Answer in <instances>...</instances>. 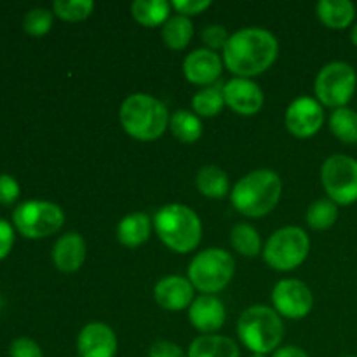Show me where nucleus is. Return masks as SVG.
I'll return each instance as SVG.
<instances>
[{"label":"nucleus","instance_id":"f257e3e1","mask_svg":"<svg viewBox=\"0 0 357 357\" xmlns=\"http://www.w3.org/2000/svg\"><path fill=\"white\" fill-rule=\"evenodd\" d=\"M279 54V42L265 28H243L230 35L223 47V63L234 75L251 79L271 68Z\"/></svg>","mask_w":357,"mask_h":357},{"label":"nucleus","instance_id":"f03ea898","mask_svg":"<svg viewBox=\"0 0 357 357\" xmlns=\"http://www.w3.org/2000/svg\"><path fill=\"white\" fill-rule=\"evenodd\" d=\"M119 119L131 138L138 142H155L169 128V112L166 105L145 93L131 94L121 105Z\"/></svg>","mask_w":357,"mask_h":357},{"label":"nucleus","instance_id":"7ed1b4c3","mask_svg":"<svg viewBox=\"0 0 357 357\" xmlns=\"http://www.w3.org/2000/svg\"><path fill=\"white\" fill-rule=\"evenodd\" d=\"M282 183L278 173L271 169H257L241 178L232 188L230 201L244 216L261 218L278 206Z\"/></svg>","mask_w":357,"mask_h":357},{"label":"nucleus","instance_id":"20e7f679","mask_svg":"<svg viewBox=\"0 0 357 357\" xmlns=\"http://www.w3.org/2000/svg\"><path fill=\"white\" fill-rule=\"evenodd\" d=\"M157 236L174 253H190L199 246L202 237L201 218L185 204L162 206L153 216Z\"/></svg>","mask_w":357,"mask_h":357},{"label":"nucleus","instance_id":"39448f33","mask_svg":"<svg viewBox=\"0 0 357 357\" xmlns=\"http://www.w3.org/2000/svg\"><path fill=\"white\" fill-rule=\"evenodd\" d=\"M237 335L253 354H274L284 337V324L272 307L253 305L241 314Z\"/></svg>","mask_w":357,"mask_h":357},{"label":"nucleus","instance_id":"423d86ee","mask_svg":"<svg viewBox=\"0 0 357 357\" xmlns=\"http://www.w3.org/2000/svg\"><path fill=\"white\" fill-rule=\"evenodd\" d=\"M236 272L232 255L220 248H209L195 255L188 265V281L204 295L222 291L227 288Z\"/></svg>","mask_w":357,"mask_h":357},{"label":"nucleus","instance_id":"0eeeda50","mask_svg":"<svg viewBox=\"0 0 357 357\" xmlns=\"http://www.w3.org/2000/svg\"><path fill=\"white\" fill-rule=\"evenodd\" d=\"M310 241L300 227H282L268 237L264 248V258L274 271L288 272L300 267L309 257Z\"/></svg>","mask_w":357,"mask_h":357},{"label":"nucleus","instance_id":"6e6552de","mask_svg":"<svg viewBox=\"0 0 357 357\" xmlns=\"http://www.w3.org/2000/svg\"><path fill=\"white\" fill-rule=\"evenodd\" d=\"M13 223L26 239H44L61 229L65 213L54 202L26 201L14 209Z\"/></svg>","mask_w":357,"mask_h":357},{"label":"nucleus","instance_id":"1a4fd4ad","mask_svg":"<svg viewBox=\"0 0 357 357\" xmlns=\"http://www.w3.org/2000/svg\"><path fill=\"white\" fill-rule=\"evenodd\" d=\"M357 87L356 70L345 61H331L319 70L314 84L317 101L324 107H347Z\"/></svg>","mask_w":357,"mask_h":357},{"label":"nucleus","instance_id":"9d476101","mask_svg":"<svg viewBox=\"0 0 357 357\" xmlns=\"http://www.w3.org/2000/svg\"><path fill=\"white\" fill-rule=\"evenodd\" d=\"M321 181L337 206L357 202V160L344 153H335L321 167Z\"/></svg>","mask_w":357,"mask_h":357},{"label":"nucleus","instance_id":"9b49d317","mask_svg":"<svg viewBox=\"0 0 357 357\" xmlns=\"http://www.w3.org/2000/svg\"><path fill=\"white\" fill-rule=\"evenodd\" d=\"M274 310L288 319H302L312 310L314 296L305 282L298 279H282L272 289Z\"/></svg>","mask_w":357,"mask_h":357},{"label":"nucleus","instance_id":"f8f14e48","mask_svg":"<svg viewBox=\"0 0 357 357\" xmlns=\"http://www.w3.org/2000/svg\"><path fill=\"white\" fill-rule=\"evenodd\" d=\"M286 129L296 138H310L324 122L323 105L310 96H300L286 110Z\"/></svg>","mask_w":357,"mask_h":357},{"label":"nucleus","instance_id":"ddd939ff","mask_svg":"<svg viewBox=\"0 0 357 357\" xmlns=\"http://www.w3.org/2000/svg\"><path fill=\"white\" fill-rule=\"evenodd\" d=\"M223 98L225 105H229L236 114L239 115H255L264 107V91L251 79H236L229 80L223 86Z\"/></svg>","mask_w":357,"mask_h":357},{"label":"nucleus","instance_id":"4468645a","mask_svg":"<svg viewBox=\"0 0 357 357\" xmlns=\"http://www.w3.org/2000/svg\"><path fill=\"white\" fill-rule=\"evenodd\" d=\"M79 357H115L117 337L105 323H89L80 330L77 338Z\"/></svg>","mask_w":357,"mask_h":357},{"label":"nucleus","instance_id":"2eb2a0df","mask_svg":"<svg viewBox=\"0 0 357 357\" xmlns=\"http://www.w3.org/2000/svg\"><path fill=\"white\" fill-rule=\"evenodd\" d=\"M222 58L211 49H195L185 58L183 73L187 80L195 86L209 87L222 75Z\"/></svg>","mask_w":357,"mask_h":357},{"label":"nucleus","instance_id":"dca6fc26","mask_svg":"<svg viewBox=\"0 0 357 357\" xmlns=\"http://www.w3.org/2000/svg\"><path fill=\"white\" fill-rule=\"evenodd\" d=\"M188 319L197 331L213 335L225 324V305L215 295H201L194 298L192 305L188 307Z\"/></svg>","mask_w":357,"mask_h":357},{"label":"nucleus","instance_id":"f3484780","mask_svg":"<svg viewBox=\"0 0 357 357\" xmlns=\"http://www.w3.org/2000/svg\"><path fill=\"white\" fill-rule=\"evenodd\" d=\"M194 289L192 282L181 275H166L155 284L153 296L164 310L178 312V310L188 309L192 305Z\"/></svg>","mask_w":357,"mask_h":357},{"label":"nucleus","instance_id":"a211bd4d","mask_svg":"<svg viewBox=\"0 0 357 357\" xmlns=\"http://www.w3.org/2000/svg\"><path fill=\"white\" fill-rule=\"evenodd\" d=\"M86 260V241L80 234L68 232L56 241L52 248V261L56 268L66 274L77 272Z\"/></svg>","mask_w":357,"mask_h":357},{"label":"nucleus","instance_id":"6ab92c4d","mask_svg":"<svg viewBox=\"0 0 357 357\" xmlns=\"http://www.w3.org/2000/svg\"><path fill=\"white\" fill-rule=\"evenodd\" d=\"M152 220L145 213H131L119 222L117 239L122 246L138 248L149 241Z\"/></svg>","mask_w":357,"mask_h":357},{"label":"nucleus","instance_id":"aec40b11","mask_svg":"<svg viewBox=\"0 0 357 357\" xmlns=\"http://www.w3.org/2000/svg\"><path fill=\"white\" fill-rule=\"evenodd\" d=\"M316 13L324 26L344 30L354 21L356 7L351 0H321L316 6Z\"/></svg>","mask_w":357,"mask_h":357},{"label":"nucleus","instance_id":"412c9836","mask_svg":"<svg viewBox=\"0 0 357 357\" xmlns=\"http://www.w3.org/2000/svg\"><path fill=\"white\" fill-rule=\"evenodd\" d=\"M188 357H239L236 342L222 335H201L190 344Z\"/></svg>","mask_w":357,"mask_h":357},{"label":"nucleus","instance_id":"4be33fe9","mask_svg":"<svg viewBox=\"0 0 357 357\" xmlns=\"http://www.w3.org/2000/svg\"><path fill=\"white\" fill-rule=\"evenodd\" d=\"M171 3L166 0H136L131 6L135 21L146 28L160 26L169 20Z\"/></svg>","mask_w":357,"mask_h":357},{"label":"nucleus","instance_id":"5701e85b","mask_svg":"<svg viewBox=\"0 0 357 357\" xmlns=\"http://www.w3.org/2000/svg\"><path fill=\"white\" fill-rule=\"evenodd\" d=\"M199 192L208 199H223L229 194V176L218 166H204L195 176Z\"/></svg>","mask_w":357,"mask_h":357},{"label":"nucleus","instance_id":"b1692460","mask_svg":"<svg viewBox=\"0 0 357 357\" xmlns=\"http://www.w3.org/2000/svg\"><path fill=\"white\" fill-rule=\"evenodd\" d=\"M192 35H194V24H192L190 17L181 16V14L169 17L162 24L164 44L174 51H181L187 47L188 42L192 40Z\"/></svg>","mask_w":357,"mask_h":357},{"label":"nucleus","instance_id":"393cba45","mask_svg":"<svg viewBox=\"0 0 357 357\" xmlns=\"http://www.w3.org/2000/svg\"><path fill=\"white\" fill-rule=\"evenodd\" d=\"M169 128L174 138L183 143H195L202 136V124L195 114L188 110H178L171 115Z\"/></svg>","mask_w":357,"mask_h":357},{"label":"nucleus","instance_id":"a878e982","mask_svg":"<svg viewBox=\"0 0 357 357\" xmlns=\"http://www.w3.org/2000/svg\"><path fill=\"white\" fill-rule=\"evenodd\" d=\"M330 129L342 143L356 145L357 143V112L349 107L333 110L330 117Z\"/></svg>","mask_w":357,"mask_h":357},{"label":"nucleus","instance_id":"bb28decb","mask_svg":"<svg viewBox=\"0 0 357 357\" xmlns=\"http://www.w3.org/2000/svg\"><path fill=\"white\" fill-rule=\"evenodd\" d=\"M230 243L237 253L248 258L258 257L261 251L260 234L250 223H237L230 232Z\"/></svg>","mask_w":357,"mask_h":357},{"label":"nucleus","instance_id":"cd10ccee","mask_svg":"<svg viewBox=\"0 0 357 357\" xmlns=\"http://www.w3.org/2000/svg\"><path fill=\"white\" fill-rule=\"evenodd\" d=\"M192 107L197 115L202 117H215L225 107V98H223V87L209 86L201 89L192 98Z\"/></svg>","mask_w":357,"mask_h":357},{"label":"nucleus","instance_id":"c85d7f7f","mask_svg":"<svg viewBox=\"0 0 357 357\" xmlns=\"http://www.w3.org/2000/svg\"><path fill=\"white\" fill-rule=\"evenodd\" d=\"M305 218L309 227H312L314 230H328L337 222L338 208L333 201L319 199L309 206Z\"/></svg>","mask_w":357,"mask_h":357},{"label":"nucleus","instance_id":"c756f323","mask_svg":"<svg viewBox=\"0 0 357 357\" xmlns=\"http://www.w3.org/2000/svg\"><path fill=\"white\" fill-rule=\"evenodd\" d=\"M94 9V2L91 0H56L52 3V10L63 21L77 23L91 16Z\"/></svg>","mask_w":357,"mask_h":357},{"label":"nucleus","instance_id":"7c9ffc66","mask_svg":"<svg viewBox=\"0 0 357 357\" xmlns=\"http://www.w3.org/2000/svg\"><path fill=\"white\" fill-rule=\"evenodd\" d=\"M52 20H54V14L51 10L37 7V9L28 10L23 20V28L26 33L33 35V37H42L51 30Z\"/></svg>","mask_w":357,"mask_h":357},{"label":"nucleus","instance_id":"2f4dec72","mask_svg":"<svg viewBox=\"0 0 357 357\" xmlns=\"http://www.w3.org/2000/svg\"><path fill=\"white\" fill-rule=\"evenodd\" d=\"M230 35L227 33L225 26L222 24H209L202 30V42L208 45V49L216 52V49H223L229 42Z\"/></svg>","mask_w":357,"mask_h":357},{"label":"nucleus","instance_id":"473e14b6","mask_svg":"<svg viewBox=\"0 0 357 357\" xmlns=\"http://www.w3.org/2000/svg\"><path fill=\"white\" fill-rule=\"evenodd\" d=\"M9 356L10 357H44L42 354V349L37 342H33L31 338H16V340L10 344L9 347Z\"/></svg>","mask_w":357,"mask_h":357},{"label":"nucleus","instance_id":"72a5a7b5","mask_svg":"<svg viewBox=\"0 0 357 357\" xmlns=\"http://www.w3.org/2000/svg\"><path fill=\"white\" fill-rule=\"evenodd\" d=\"M20 197V185L10 174H0V204L9 206Z\"/></svg>","mask_w":357,"mask_h":357},{"label":"nucleus","instance_id":"f704fd0d","mask_svg":"<svg viewBox=\"0 0 357 357\" xmlns=\"http://www.w3.org/2000/svg\"><path fill=\"white\" fill-rule=\"evenodd\" d=\"M209 6H211L209 0H173V2H171V7H173L178 14L187 17L197 16L202 10L208 9Z\"/></svg>","mask_w":357,"mask_h":357},{"label":"nucleus","instance_id":"c9c22d12","mask_svg":"<svg viewBox=\"0 0 357 357\" xmlns=\"http://www.w3.org/2000/svg\"><path fill=\"white\" fill-rule=\"evenodd\" d=\"M149 357H188L181 351V347H178L176 344L167 340H159L150 347Z\"/></svg>","mask_w":357,"mask_h":357},{"label":"nucleus","instance_id":"e433bc0d","mask_svg":"<svg viewBox=\"0 0 357 357\" xmlns=\"http://www.w3.org/2000/svg\"><path fill=\"white\" fill-rule=\"evenodd\" d=\"M14 244V229L7 220L0 218V260L7 257L13 250Z\"/></svg>","mask_w":357,"mask_h":357},{"label":"nucleus","instance_id":"4c0bfd02","mask_svg":"<svg viewBox=\"0 0 357 357\" xmlns=\"http://www.w3.org/2000/svg\"><path fill=\"white\" fill-rule=\"evenodd\" d=\"M272 357H309V354L296 345H286V347H279Z\"/></svg>","mask_w":357,"mask_h":357},{"label":"nucleus","instance_id":"58836bf2","mask_svg":"<svg viewBox=\"0 0 357 357\" xmlns=\"http://www.w3.org/2000/svg\"><path fill=\"white\" fill-rule=\"evenodd\" d=\"M351 40H352V44H354L357 47V24L354 28H352V31H351Z\"/></svg>","mask_w":357,"mask_h":357},{"label":"nucleus","instance_id":"ea45409f","mask_svg":"<svg viewBox=\"0 0 357 357\" xmlns=\"http://www.w3.org/2000/svg\"><path fill=\"white\" fill-rule=\"evenodd\" d=\"M250 357H265V356H261V354H253V356H250Z\"/></svg>","mask_w":357,"mask_h":357},{"label":"nucleus","instance_id":"a19ab883","mask_svg":"<svg viewBox=\"0 0 357 357\" xmlns=\"http://www.w3.org/2000/svg\"><path fill=\"white\" fill-rule=\"evenodd\" d=\"M344 357H357V356H344Z\"/></svg>","mask_w":357,"mask_h":357}]
</instances>
